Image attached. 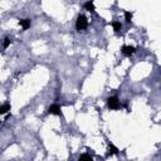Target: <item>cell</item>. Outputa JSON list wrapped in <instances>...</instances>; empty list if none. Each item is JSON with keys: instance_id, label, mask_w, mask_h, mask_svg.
<instances>
[{"instance_id": "cell-6", "label": "cell", "mask_w": 161, "mask_h": 161, "mask_svg": "<svg viewBox=\"0 0 161 161\" xmlns=\"http://www.w3.org/2000/svg\"><path fill=\"white\" fill-rule=\"evenodd\" d=\"M85 9H86L87 11H91V13H93V11L96 10V6H94V4H93L92 0H89V2H87V3L85 4Z\"/></svg>"}, {"instance_id": "cell-11", "label": "cell", "mask_w": 161, "mask_h": 161, "mask_svg": "<svg viewBox=\"0 0 161 161\" xmlns=\"http://www.w3.org/2000/svg\"><path fill=\"white\" fill-rule=\"evenodd\" d=\"M79 160H89V161H92L93 157L91 156V155H87V153H83V155L79 156Z\"/></svg>"}, {"instance_id": "cell-4", "label": "cell", "mask_w": 161, "mask_h": 161, "mask_svg": "<svg viewBox=\"0 0 161 161\" xmlns=\"http://www.w3.org/2000/svg\"><path fill=\"white\" fill-rule=\"evenodd\" d=\"M48 113H49V115L59 116V115H60V106H59L58 103H53L52 106L48 108Z\"/></svg>"}, {"instance_id": "cell-10", "label": "cell", "mask_w": 161, "mask_h": 161, "mask_svg": "<svg viewBox=\"0 0 161 161\" xmlns=\"http://www.w3.org/2000/svg\"><path fill=\"white\" fill-rule=\"evenodd\" d=\"M125 20H126L127 23H131V20H132V13L125 11Z\"/></svg>"}, {"instance_id": "cell-1", "label": "cell", "mask_w": 161, "mask_h": 161, "mask_svg": "<svg viewBox=\"0 0 161 161\" xmlns=\"http://www.w3.org/2000/svg\"><path fill=\"white\" fill-rule=\"evenodd\" d=\"M88 26V19L85 17V15H79L77 18V22H76V29L81 32V30H85L87 29Z\"/></svg>"}, {"instance_id": "cell-12", "label": "cell", "mask_w": 161, "mask_h": 161, "mask_svg": "<svg viewBox=\"0 0 161 161\" xmlns=\"http://www.w3.org/2000/svg\"><path fill=\"white\" fill-rule=\"evenodd\" d=\"M10 38H5L4 39V43H3V47H4V49H6V48H8L9 45H10Z\"/></svg>"}, {"instance_id": "cell-8", "label": "cell", "mask_w": 161, "mask_h": 161, "mask_svg": "<svg viewBox=\"0 0 161 161\" xmlns=\"http://www.w3.org/2000/svg\"><path fill=\"white\" fill-rule=\"evenodd\" d=\"M108 150H110V155H117V153H118V149L116 147V146L113 145V144H108Z\"/></svg>"}, {"instance_id": "cell-9", "label": "cell", "mask_w": 161, "mask_h": 161, "mask_svg": "<svg viewBox=\"0 0 161 161\" xmlns=\"http://www.w3.org/2000/svg\"><path fill=\"white\" fill-rule=\"evenodd\" d=\"M112 26H113V30L115 32H120L121 28H122V24L120 22H113V23H112Z\"/></svg>"}, {"instance_id": "cell-2", "label": "cell", "mask_w": 161, "mask_h": 161, "mask_svg": "<svg viewBox=\"0 0 161 161\" xmlns=\"http://www.w3.org/2000/svg\"><path fill=\"white\" fill-rule=\"evenodd\" d=\"M107 106L110 110H118L121 107V103H120V100H118V97L116 96H112L107 100Z\"/></svg>"}, {"instance_id": "cell-7", "label": "cell", "mask_w": 161, "mask_h": 161, "mask_svg": "<svg viewBox=\"0 0 161 161\" xmlns=\"http://www.w3.org/2000/svg\"><path fill=\"white\" fill-rule=\"evenodd\" d=\"M11 110V106L10 104H3L2 107H0V115H5V113H8V112Z\"/></svg>"}, {"instance_id": "cell-5", "label": "cell", "mask_w": 161, "mask_h": 161, "mask_svg": "<svg viewBox=\"0 0 161 161\" xmlns=\"http://www.w3.org/2000/svg\"><path fill=\"white\" fill-rule=\"evenodd\" d=\"M19 25L23 28V30H26L28 28H30V19H20Z\"/></svg>"}, {"instance_id": "cell-3", "label": "cell", "mask_w": 161, "mask_h": 161, "mask_svg": "<svg viewBox=\"0 0 161 161\" xmlns=\"http://www.w3.org/2000/svg\"><path fill=\"white\" fill-rule=\"evenodd\" d=\"M121 52H122L123 55H126V57H130L131 54H134L136 52V48L135 47H131V45H122Z\"/></svg>"}]
</instances>
